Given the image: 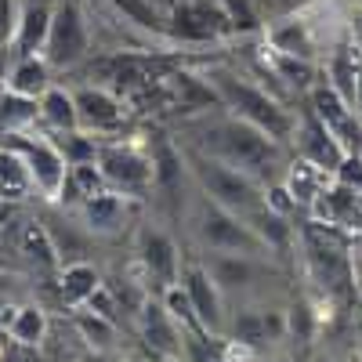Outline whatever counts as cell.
<instances>
[{
    "label": "cell",
    "mask_w": 362,
    "mask_h": 362,
    "mask_svg": "<svg viewBox=\"0 0 362 362\" xmlns=\"http://www.w3.org/2000/svg\"><path fill=\"white\" fill-rule=\"evenodd\" d=\"M192 148H199V153L214 156L235 170H243L250 177H257L261 185H268V181H279L290 156H286V145H279L276 138H268L264 131L243 124V119L235 116H206L199 119V124L192 127Z\"/></svg>",
    "instance_id": "cell-1"
},
{
    "label": "cell",
    "mask_w": 362,
    "mask_h": 362,
    "mask_svg": "<svg viewBox=\"0 0 362 362\" xmlns=\"http://www.w3.org/2000/svg\"><path fill=\"white\" fill-rule=\"evenodd\" d=\"M203 76L210 80V87H214L221 112L243 119V124L264 131L268 138H276L279 145L290 148L293 131H297V112H293L279 95H272L264 83H254V80H247L243 73L221 69V66L206 69Z\"/></svg>",
    "instance_id": "cell-2"
},
{
    "label": "cell",
    "mask_w": 362,
    "mask_h": 362,
    "mask_svg": "<svg viewBox=\"0 0 362 362\" xmlns=\"http://www.w3.org/2000/svg\"><path fill=\"white\" fill-rule=\"evenodd\" d=\"M181 156H185L189 177H192V185L199 189L203 199L232 210V214H239L243 221L264 206V185L257 177L235 170V167H228V163H221L214 156H206V153H199V148H192V145H181Z\"/></svg>",
    "instance_id": "cell-3"
},
{
    "label": "cell",
    "mask_w": 362,
    "mask_h": 362,
    "mask_svg": "<svg viewBox=\"0 0 362 362\" xmlns=\"http://www.w3.org/2000/svg\"><path fill=\"white\" fill-rule=\"evenodd\" d=\"M297 243L305 254V268L312 283L334 300L355 290V272H351V254L344 247V239L337 235V228H326L315 221H305L297 228Z\"/></svg>",
    "instance_id": "cell-4"
},
{
    "label": "cell",
    "mask_w": 362,
    "mask_h": 362,
    "mask_svg": "<svg viewBox=\"0 0 362 362\" xmlns=\"http://www.w3.org/2000/svg\"><path fill=\"white\" fill-rule=\"evenodd\" d=\"M196 239L206 254H250V257H268L264 243L257 239V232L239 218L232 210L218 206L199 196V206H196Z\"/></svg>",
    "instance_id": "cell-5"
},
{
    "label": "cell",
    "mask_w": 362,
    "mask_h": 362,
    "mask_svg": "<svg viewBox=\"0 0 362 362\" xmlns=\"http://www.w3.org/2000/svg\"><path fill=\"white\" fill-rule=\"evenodd\" d=\"M90 18L76 0H58L54 18H51V33L44 44V62L51 73H73L90 58Z\"/></svg>",
    "instance_id": "cell-6"
},
{
    "label": "cell",
    "mask_w": 362,
    "mask_h": 362,
    "mask_svg": "<svg viewBox=\"0 0 362 362\" xmlns=\"http://www.w3.org/2000/svg\"><path fill=\"white\" fill-rule=\"evenodd\" d=\"M98 167L109 181V189L127 196V199H145L153 192V153L127 145V141H98Z\"/></svg>",
    "instance_id": "cell-7"
},
{
    "label": "cell",
    "mask_w": 362,
    "mask_h": 362,
    "mask_svg": "<svg viewBox=\"0 0 362 362\" xmlns=\"http://www.w3.org/2000/svg\"><path fill=\"white\" fill-rule=\"evenodd\" d=\"M8 148H15V153L25 160L29 167V177H33V189L47 199V203H58V196H62V185L69 177V163L62 156V148H58V141L51 134H8L4 141Z\"/></svg>",
    "instance_id": "cell-8"
},
{
    "label": "cell",
    "mask_w": 362,
    "mask_h": 362,
    "mask_svg": "<svg viewBox=\"0 0 362 362\" xmlns=\"http://www.w3.org/2000/svg\"><path fill=\"white\" fill-rule=\"evenodd\" d=\"M167 37L174 47L177 44L203 47L232 37V29L225 22V11L218 8V0H174L167 11Z\"/></svg>",
    "instance_id": "cell-9"
},
{
    "label": "cell",
    "mask_w": 362,
    "mask_h": 362,
    "mask_svg": "<svg viewBox=\"0 0 362 362\" xmlns=\"http://www.w3.org/2000/svg\"><path fill=\"white\" fill-rule=\"evenodd\" d=\"M73 102H76V116H80V131L98 138V141H109L116 138L119 131L127 127L131 119V109H127V98H119L112 87L105 83H76L73 87Z\"/></svg>",
    "instance_id": "cell-10"
},
{
    "label": "cell",
    "mask_w": 362,
    "mask_h": 362,
    "mask_svg": "<svg viewBox=\"0 0 362 362\" xmlns=\"http://www.w3.org/2000/svg\"><path fill=\"white\" fill-rule=\"evenodd\" d=\"M293 156L315 163L319 170H326L334 177V170L341 167V160L348 156V148L337 141V134L329 131L322 119L312 112V109H300L297 112V131H293Z\"/></svg>",
    "instance_id": "cell-11"
},
{
    "label": "cell",
    "mask_w": 362,
    "mask_h": 362,
    "mask_svg": "<svg viewBox=\"0 0 362 362\" xmlns=\"http://www.w3.org/2000/svg\"><path fill=\"white\" fill-rule=\"evenodd\" d=\"M138 268L145 272V279L153 286H170L181 279V254H177V243L163 232V228H153L145 225L138 232Z\"/></svg>",
    "instance_id": "cell-12"
},
{
    "label": "cell",
    "mask_w": 362,
    "mask_h": 362,
    "mask_svg": "<svg viewBox=\"0 0 362 362\" xmlns=\"http://www.w3.org/2000/svg\"><path fill=\"white\" fill-rule=\"evenodd\" d=\"M181 286L189 290L192 297V308H196V319L199 326L206 329L210 337H225L228 329V319H225V293L221 286L210 279V272L203 264H189L181 268Z\"/></svg>",
    "instance_id": "cell-13"
},
{
    "label": "cell",
    "mask_w": 362,
    "mask_h": 362,
    "mask_svg": "<svg viewBox=\"0 0 362 362\" xmlns=\"http://www.w3.org/2000/svg\"><path fill=\"white\" fill-rule=\"evenodd\" d=\"M131 203L138 199H127V196H119V192H98V196H90L76 206V214H80V225L90 232V235H98V239H112L127 228L131 221Z\"/></svg>",
    "instance_id": "cell-14"
},
{
    "label": "cell",
    "mask_w": 362,
    "mask_h": 362,
    "mask_svg": "<svg viewBox=\"0 0 362 362\" xmlns=\"http://www.w3.org/2000/svg\"><path fill=\"white\" fill-rule=\"evenodd\" d=\"M141 337L148 344V351L160 358H174L181 355V326L167 315V308L160 300H141Z\"/></svg>",
    "instance_id": "cell-15"
},
{
    "label": "cell",
    "mask_w": 362,
    "mask_h": 362,
    "mask_svg": "<svg viewBox=\"0 0 362 362\" xmlns=\"http://www.w3.org/2000/svg\"><path fill=\"white\" fill-rule=\"evenodd\" d=\"M58 0H22L18 15V33H15V54H44L51 18H54Z\"/></svg>",
    "instance_id": "cell-16"
},
{
    "label": "cell",
    "mask_w": 362,
    "mask_h": 362,
    "mask_svg": "<svg viewBox=\"0 0 362 362\" xmlns=\"http://www.w3.org/2000/svg\"><path fill=\"white\" fill-rule=\"evenodd\" d=\"M203 268L210 272V279H214L225 293V290L250 286L261 276V257H250V254H206Z\"/></svg>",
    "instance_id": "cell-17"
},
{
    "label": "cell",
    "mask_w": 362,
    "mask_h": 362,
    "mask_svg": "<svg viewBox=\"0 0 362 362\" xmlns=\"http://www.w3.org/2000/svg\"><path fill=\"white\" fill-rule=\"evenodd\" d=\"M102 4L109 11H116L119 18L134 29V33L170 44V37H167V11L156 8L153 0H102Z\"/></svg>",
    "instance_id": "cell-18"
},
{
    "label": "cell",
    "mask_w": 362,
    "mask_h": 362,
    "mask_svg": "<svg viewBox=\"0 0 362 362\" xmlns=\"http://www.w3.org/2000/svg\"><path fill=\"white\" fill-rule=\"evenodd\" d=\"M264 40L272 51H283V54H293V58H308L315 54V37H312V25L300 18V15H290V18H279L264 29Z\"/></svg>",
    "instance_id": "cell-19"
},
{
    "label": "cell",
    "mask_w": 362,
    "mask_h": 362,
    "mask_svg": "<svg viewBox=\"0 0 362 362\" xmlns=\"http://www.w3.org/2000/svg\"><path fill=\"white\" fill-rule=\"evenodd\" d=\"M40 124L51 134H66V131H80V116H76V102H73V87L51 83L40 95Z\"/></svg>",
    "instance_id": "cell-20"
},
{
    "label": "cell",
    "mask_w": 362,
    "mask_h": 362,
    "mask_svg": "<svg viewBox=\"0 0 362 362\" xmlns=\"http://www.w3.org/2000/svg\"><path fill=\"white\" fill-rule=\"evenodd\" d=\"M51 83L54 80H51V66L44 62V54H15L4 87L15 90V95H25V98H40Z\"/></svg>",
    "instance_id": "cell-21"
},
{
    "label": "cell",
    "mask_w": 362,
    "mask_h": 362,
    "mask_svg": "<svg viewBox=\"0 0 362 362\" xmlns=\"http://www.w3.org/2000/svg\"><path fill=\"white\" fill-rule=\"evenodd\" d=\"M358 66H362V51H355L351 44H337L326 54V83L337 90L341 98H348L355 105V87H358ZM358 112V109H355Z\"/></svg>",
    "instance_id": "cell-22"
},
{
    "label": "cell",
    "mask_w": 362,
    "mask_h": 362,
    "mask_svg": "<svg viewBox=\"0 0 362 362\" xmlns=\"http://www.w3.org/2000/svg\"><path fill=\"white\" fill-rule=\"evenodd\" d=\"M326 181H329V174H326V170H319L315 163L300 160V156H290V163H286V170H283V185L290 189V196H293L297 210H308V206H312V199L326 189Z\"/></svg>",
    "instance_id": "cell-23"
},
{
    "label": "cell",
    "mask_w": 362,
    "mask_h": 362,
    "mask_svg": "<svg viewBox=\"0 0 362 362\" xmlns=\"http://www.w3.org/2000/svg\"><path fill=\"white\" fill-rule=\"evenodd\" d=\"M40 124V98H25L15 90H0V131L4 134H25Z\"/></svg>",
    "instance_id": "cell-24"
},
{
    "label": "cell",
    "mask_w": 362,
    "mask_h": 362,
    "mask_svg": "<svg viewBox=\"0 0 362 362\" xmlns=\"http://www.w3.org/2000/svg\"><path fill=\"white\" fill-rule=\"evenodd\" d=\"M102 286V276H98V268L90 264V261H69L62 264V283H58V290H62V300L69 308H83L87 305V297L95 293Z\"/></svg>",
    "instance_id": "cell-25"
},
{
    "label": "cell",
    "mask_w": 362,
    "mask_h": 362,
    "mask_svg": "<svg viewBox=\"0 0 362 362\" xmlns=\"http://www.w3.org/2000/svg\"><path fill=\"white\" fill-rule=\"evenodd\" d=\"M29 192H37V189H33V177H29L25 160L15 153V148L0 145V199H4V203H18Z\"/></svg>",
    "instance_id": "cell-26"
},
{
    "label": "cell",
    "mask_w": 362,
    "mask_h": 362,
    "mask_svg": "<svg viewBox=\"0 0 362 362\" xmlns=\"http://www.w3.org/2000/svg\"><path fill=\"white\" fill-rule=\"evenodd\" d=\"M47 329H51V319L40 305H22L15 308L11 322H8V334L15 344H25V348H40L44 337H47Z\"/></svg>",
    "instance_id": "cell-27"
},
{
    "label": "cell",
    "mask_w": 362,
    "mask_h": 362,
    "mask_svg": "<svg viewBox=\"0 0 362 362\" xmlns=\"http://www.w3.org/2000/svg\"><path fill=\"white\" fill-rule=\"evenodd\" d=\"M73 326H76V334L83 337V344L95 348V351H105L116 341V322L105 319V315H98V312H90V308H80L76 319H73Z\"/></svg>",
    "instance_id": "cell-28"
},
{
    "label": "cell",
    "mask_w": 362,
    "mask_h": 362,
    "mask_svg": "<svg viewBox=\"0 0 362 362\" xmlns=\"http://www.w3.org/2000/svg\"><path fill=\"white\" fill-rule=\"evenodd\" d=\"M218 8L225 11V22L232 29V37H257V33H264V18L254 8V0H218Z\"/></svg>",
    "instance_id": "cell-29"
},
{
    "label": "cell",
    "mask_w": 362,
    "mask_h": 362,
    "mask_svg": "<svg viewBox=\"0 0 362 362\" xmlns=\"http://www.w3.org/2000/svg\"><path fill=\"white\" fill-rule=\"evenodd\" d=\"M18 247H22V254H25V257L40 261L44 268L62 264V261H58V254H54L51 232H47V225H44V221H25V225H22V235H18Z\"/></svg>",
    "instance_id": "cell-30"
},
{
    "label": "cell",
    "mask_w": 362,
    "mask_h": 362,
    "mask_svg": "<svg viewBox=\"0 0 362 362\" xmlns=\"http://www.w3.org/2000/svg\"><path fill=\"white\" fill-rule=\"evenodd\" d=\"M160 305L167 308V315H170L181 329H203L199 319H196V308H192V297H189L185 286H181V279L160 290ZM203 334H206V329H203Z\"/></svg>",
    "instance_id": "cell-31"
},
{
    "label": "cell",
    "mask_w": 362,
    "mask_h": 362,
    "mask_svg": "<svg viewBox=\"0 0 362 362\" xmlns=\"http://www.w3.org/2000/svg\"><path fill=\"white\" fill-rule=\"evenodd\" d=\"M228 341L239 344V348H257L264 344V322H261V312H239L232 319V326L225 329Z\"/></svg>",
    "instance_id": "cell-32"
},
{
    "label": "cell",
    "mask_w": 362,
    "mask_h": 362,
    "mask_svg": "<svg viewBox=\"0 0 362 362\" xmlns=\"http://www.w3.org/2000/svg\"><path fill=\"white\" fill-rule=\"evenodd\" d=\"M18 15H22V0H0V54L15 47Z\"/></svg>",
    "instance_id": "cell-33"
},
{
    "label": "cell",
    "mask_w": 362,
    "mask_h": 362,
    "mask_svg": "<svg viewBox=\"0 0 362 362\" xmlns=\"http://www.w3.org/2000/svg\"><path fill=\"white\" fill-rule=\"evenodd\" d=\"M334 181H341V185L362 192V156H358V153H348V156L341 160V167L334 170Z\"/></svg>",
    "instance_id": "cell-34"
},
{
    "label": "cell",
    "mask_w": 362,
    "mask_h": 362,
    "mask_svg": "<svg viewBox=\"0 0 362 362\" xmlns=\"http://www.w3.org/2000/svg\"><path fill=\"white\" fill-rule=\"evenodd\" d=\"M83 308L98 312V315H105V319H112V322H116V312H119V308H116V293H112V290H109L105 283H102V286H98L95 293L87 297V305H83Z\"/></svg>",
    "instance_id": "cell-35"
},
{
    "label": "cell",
    "mask_w": 362,
    "mask_h": 362,
    "mask_svg": "<svg viewBox=\"0 0 362 362\" xmlns=\"http://www.w3.org/2000/svg\"><path fill=\"white\" fill-rule=\"evenodd\" d=\"M261 322H264V341H283V337L290 334V326H286V312L268 308V312H261Z\"/></svg>",
    "instance_id": "cell-36"
},
{
    "label": "cell",
    "mask_w": 362,
    "mask_h": 362,
    "mask_svg": "<svg viewBox=\"0 0 362 362\" xmlns=\"http://www.w3.org/2000/svg\"><path fill=\"white\" fill-rule=\"evenodd\" d=\"M312 4V0H272V11H276V22L279 18H290V15H300Z\"/></svg>",
    "instance_id": "cell-37"
},
{
    "label": "cell",
    "mask_w": 362,
    "mask_h": 362,
    "mask_svg": "<svg viewBox=\"0 0 362 362\" xmlns=\"http://www.w3.org/2000/svg\"><path fill=\"white\" fill-rule=\"evenodd\" d=\"M348 44L355 47V51H362V4L351 11V18H348Z\"/></svg>",
    "instance_id": "cell-38"
},
{
    "label": "cell",
    "mask_w": 362,
    "mask_h": 362,
    "mask_svg": "<svg viewBox=\"0 0 362 362\" xmlns=\"http://www.w3.org/2000/svg\"><path fill=\"white\" fill-rule=\"evenodd\" d=\"M355 109L362 116V66H358V87H355Z\"/></svg>",
    "instance_id": "cell-39"
},
{
    "label": "cell",
    "mask_w": 362,
    "mask_h": 362,
    "mask_svg": "<svg viewBox=\"0 0 362 362\" xmlns=\"http://www.w3.org/2000/svg\"><path fill=\"white\" fill-rule=\"evenodd\" d=\"M153 4H156V8H163V11H170V4H174V0H153Z\"/></svg>",
    "instance_id": "cell-40"
},
{
    "label": "cell",
    "mask_w": 362,
    "mask_h": 362,
    "mask_svg": "<svg viewBox=\"0 0 362 362\" xmlns=\"http://www.w3.org/2000/svg\"><path fill=\"white\" fill-rule=\"evenodd\" d=\"M163 362H189V358H181V355H174V358H163Z\"/></svg>",
    "instance_id": "cell-41"
},
{
    "label": "cell",
    "mask_w": 362,
    "mask_h": 362,
    "mask_svg": "<svg viewBox=\"0 0 362 362\" xmlns=\"http://www.w3.org/2000/svg\"><path fill=\"white\" fill-rule=\"evenodd\" d=\"M214 362H228V358H225V351H221V355H218V358H214Z\"/></svg>",
    "instance_id": "cell-42"
}]
</instances>
